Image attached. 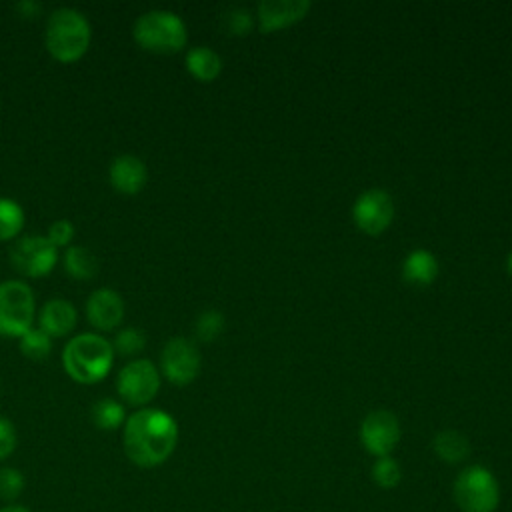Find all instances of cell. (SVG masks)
<instances>
[{
    "label": "cell",
    "mask_w": 512,
    "mask_h": 512,
    "mask_svg": "<svg viewBox=\"0 0 512 512\" xmlns=\"http://www.w3.org/2000/svg\"><path fill=\"white\" fill-rule=\"evenodd\" d=\"M178 444V424L160 408H140L122 426V446L128 460L140 468L164 464Z\"/></svg>",
    "instance_id": "1"
},
{
    "label": "cell",
    "mask_w": 512,
    "mask_h": 512,
    "mask_svg": "<svg viewBox=\"0 0 512 512\" xmlns=\"http://www.w3.org/2000/svg\"><path fill=\"white\" fill-rule=\"evenodd\" d=\"M114 362L112 342L96 332L72 336L62 352L66 374L80 384H96L108 376Z\"/></svg>",
    "instance_id": "2"
},
{
    "label": "cell",
    "mask_w": 512,
    "mask_h": 512,
    "mask_svg": "<svg viewBox=\"0 0 512 512\" xmlns=\"http://www.w3.org/2000/svg\"><path fill=\"white\" fill-rule=\"evenodd\" d=\"M92 28L86 16L74 8H56L46 22L44 46L48 54L62 62L72 64L80 60L90 48Z\"/></svg>",
    "instance_id": "3"
},
{
    "label": "cell",
    "mask_w": 512,
    "mask_h": 512,
    "mask_svg": "<svg viewBox=\"0 0 512 512\" xmlns=\"http://www.w3.org/2000/svg\"><path fill=\"white\" fill-rule=\"evenodd\" d=\"M136 44L148 52L172 54L184 48L188 40L186 24L170 10H148L132 26Z\"/></svg>",
    "instance_id": "4"
},
{
    "label": "cell",
    "mask_w": 512,
    "mask_h": 512,
    "mask_svg": "<svg viewBox=\"0 0 512 512\" xmlns=\"http://www.w3.org/2000/svg\"><path fill=\"white\" fill-rule=\"evenodd\" d=\"M452 498L462 512H496L500 506V484L482 464L462 468L452 484Z\"/></svg>",
    "instance_id": "5"
},
{
    "label": "cell",
    "mask_w": 512,
    "mask_h": 512,
    "mask_svg": "<svg viewBox=\"0 0 512 512\" xmlns=\"http://www.w3.org/2000/svg\"><path fill=\"white\" fill-rule=\"evenodd\" d=\"M36 300L32 288L22 280L0 282V336L20 338L32 328Z\"/></svg>",
    "instance_id": "6"
},
{
    "label": "cell",
    "mask_w": 512,
    "mask_h": 512,
    "mask_svg": "<svg viewBox=\"0 0 512 512\" xmlns=\"http://www.w3.org/2000/svg\"><path fill=\"white\" fill-rule=\"evenodd\" d=\"M118 396L130 406H146L160 390V372L148 358L124 364L116 376Z\"/></svg>",
    "instance_id": "7"
},
{
    "label": "cell",
    "mask_w": 512,
    "mask_h": 512,
    "mask_svg": "<svg viewBox=\"0 0 512 512\" xmlns=\"http://www.w3.org/2000/svg\"><path fill=\"white\" fill-rule=\"evenodd\" d=\"M12 266L28 278H42L50 274L58 262V248L48 236H24L10 250Z\"/></svg>",
    "instance_id": "8"
},
{
    "label": "cell",
    "mask_w": 512,
    "mask_h": 512,
    "mask_svg": "<svg viewBox=\"0 0 512 512\" xmlns=\"http://www.w3.org/2000/svg\"><path fill=\"white\" fill-rule=\"evenodd\" d=\"M400 440L398 418L390 410H372L360 424V442L368 454L390 456Z\"/></svg>",
    "instance_id": "9"
},
{
    "label": "cell",
    "mask_w": 512,
    "mask_h": 512,
    "mask_svg": "<svg viewBox=\"0 0 512 512\" xmlns=\"http://www.w3.org/2000/svg\"><path fill=\"white\" fill-rule=\"evenodd\" d=\"M160 370L176 386L192 382L200 372V352L194 342L186 338L168 340L160 354Z\"/></svg>",
    "instance_id": "10"
},
{
    "label": "cell",
    "mask_w": 512,
    "mask_h": 512,
    "mask_svg": "<svg viewBox=\"0 0 512 512\" xmlns=\"http://www.w3.org/2000/svg\"><path fill=\"white\" fill-rule=\"evenodd\" d=\"M352 214L358 228L368 234H378L390 224L394 216V204L386 190L370 188L356 198Z\"/></svg>",
    "instance_id": "11"
},
{
    "label": "cell",
    "mask_w": 512,
    "mask_h": 512,
    "mask_svg": "<svg viewBox=\"0 0 512 512\" xmlns=\"http://www.w3.org/2000/svg\"><path fill=\"white\" fill-rule=\"evenodd\" d=\"M124 300L112 288H98L86 300V318L100 332L114 330L124 320Z\"/></svg>",
    "instance_id": "12"
},
{
    "label": "cell",
    "mask_w": 512,
    "mask_h": 512,
    "mask_svg": "<svg viewBox=\"0 0 512 512\" xmlns=\"http://www.w3.org/2000/svg\"><path fill=\"white\" fill-rule=\"evenodd\" d=\"M108 178L110 184L126 196H134L138 194L148 178V170L142 158L134 156V154H120L112 160L110 170H108Z\"/></svg>",
    "instance_id": "13"
},
{
    "label": "cell",
    "mask_w": 512,
    "mask_h": 512,
    "mask_svg": "<svg viewBox=\"0 0 512 512\" xmlns=\"http://www.w3.org/2000/svg\"><path fill=\"white\" fill-rule=\"evenodd\" d=\"M78 320L76 306L64 298H52L44 302L38 314V328L46 332L50 338L68 336Z\"/></svg>",
    "instance_id": "14"
},
{
    "label": "cell",
    "mask_w": 512,
    "mask_h": 512,
    "mask_svg": "<svg viewBox=\"0 0 512 512\" xmlns=\"http://www.w3.org/2000/svg\"><path fill=\"white\" fill-rule=\"evenodd\" d=\"M310 8L308 0H264L258 4V20L264 32L284 28L300 20Z\"/></svg>",
    "instance_id": "15"
},
{
    "label": "cell",
    "mask_w": 512,
    "mask_h": 512,
    "mask_svg": "<svg viewBox=\"0 0 512 512\" xmlns=\"http://www.w3.org/2000/svg\"><path fill=\"white\" fill-rule=\"evenodd\" d=\"M434 454L446 464H460L470 456V442L458 430H442L432 440Z\"/></svg>",
    "instance_id": "16"
},
{
    "label": "cell",
    "mask_w": 512,
    "mask_h": 512,
    "mask_svg": "<svg viewBox=\"0 0 512 512\" xmlns=\"http://www.w3.org/2000/svg\"><path fill=\"white\" fill-rule=\"evenodd\" d=\"M186 68L194 78L210 82L220 74L222 58L208 46H194L186 52Z\"/></svg>",
    "instance_id": "17"
},
{
    "label": "cell",
    "mask_w": 512,
    "mask_h": 512,
    "mask_svg": "<svg viewBox=\"0 0 512 512\" xmlns=\"http://www.w3.org/2000/svg\"><path fill=\"white\" fill-rule=\"evenodd\" d=\"M402 272L410 282L428 284L438 274V262H436L432 252H428L424 248H418V250H414L406 256V260L402 264Z\"/></svg>",
    "instance_id": "18"
},
{
    "label": "cell",
    "mask_w": 512,
    "mask_h": 512,
    "mask_svg": "<svg viewBox=\"0 0 512 512\" xmlns=\"http://www.w3.org/2000/svg\"><path fill=\"white\" fill-rule=\"evenodd\" d=\"M64 268L76 280H90L98 272V260L86 246H68L64 252Z\"/></svg>",
    "instance_id": "19"
},
{
    "label": "cell",
    "mask_w": 512,
    "mask_h": 512,
    "mask_svg": "<svg viewBox=\"0 0 512 512\" xmlns=\"http://www.w3.org/2000/svg\"><path fill=\"white\" fill-rule=\"evenodd\" d=\"M92 422L94 426H98L100 430H116L120 426H124L126 422V410L124 404L112 400V398H102L92 406Z\"/></svg>",
    "instance_id": "20"
},
{
    "label": "cell",
    "mask_w": 512,
    "mask_h": 512,
    "mask_svg": "<svg viewBox=\"0 0 512 512\" xmlns=\"http://www.w3.org/2000/svg\"><path fill=\"white\" fill-rule=\"evenodd\" d=\"M24 228V210L12 198H0V242L12 240Z\"/></svg>",
    "instance_id": "21"
},
{
    "label": "cell",
    "mask_w": 512,
    "mask_h": 512,
    "mask_svg": "<svg viewBox=\"0 0 512 512\" xmlns=\"http://www.w3.org/2000/svg\"><path fill=\"white\" fill-rule=\"evenodd\" d=\"M18 346H20V352L30 358V360H42L50 354L52 350V338L42 332L40 328H30L28 332H24L20 338H18Z\"/></svg>",
    "instance_id": "22"
},
{
    "label": "cell",
    "mask_w": 512,
    "mask_h": 512,
    "mask_svg": "<svg viewBox=\"0 0 512 512\" xmlns=\"http://www.w3.org/2000/svg\"><path fill=\"white\" fill-rule=\"evenodd\" d=\"M372 480L378 488L382 490H392L402 482V468L392 456H382L376 458L372 464Z\"/></svg>",
    "instance_id": "23"
},
{
    "label": "cell",
    "mask_w": 512,
    "mask_h": 512,
    "mask_svg": "<svg viewBox=\"0 0 512 512\" xmlns=\"http://www.w3.org/2000/svg\"><path fill=\"white\" fill-rule=\"evenodd\" d=\"M146 346V334L138 328H122L112 342L114 352L120 356H136Z\"/></svg>",
    "instance_id": "24"
},
{
    "label": "cell",
    "mask_w": 512,
    "mask_h": 512,
    "mask_svg": "<svg viewBox=\"0 0 512 512\" xmlns=\"http://www.w3.org/2000/svg\"><path fill=\"white\" fill-rule=\"evenodd\" d=\"M24 476L16 468H0V498L6 502L16 500L24 490Z\"/></svg>",
    "instance_id": "25"
},
{
    "label": "cell",
    "mask_w": 512,
    "mask_h": 512,
    "mask_svg": "<svg viewBox=\"0 0 512 512\" xmlns=\"http://www.w3.org/2000/svg\"><path fill=\"white\" fill-rule=\"evenodd\" d=\"M222 328H224V316L220 314V312H216V310H206V312H202L198 318H196V326H194V330H196V336L200 338V340H214L220 332H222Z\"/></svg>",
    "instance_id": "26"
},
{
    "label": "cell",
    "mask_w": 512,
    "mask_h": 512,
    "mask_svg": "<svg viewBox=\"0 0 512 512\" xmlns=\"http://www.w3.org/2000/svg\"><path fill=\"white\" fill-rule=\"evenodd\" d=\"M74 234H76L74 224H72L70 220H66V218L52 222V224H50V228H48V240H50L56 248H64V246H68V244L72 242Z\"/></svg>",
    "instance_id": "27"
},
{
    "label": "cell",
    "mask_w": 512,
    "mask_h": 512,
    "mask_svg": "<svg viewBox=\"0 0 512 512\" xmlns=\"http://www.w3.org/2000/svg\"><path fill=\"white\" fill-rule=\"evenodd\" d=\"M224 24L230 34H246L252 26V16L244 8H234L224 16Z\"/></svg>",
    "instance_id": "28"
},
{
    "label": "cell",
    "mask_w": 512,
    "mask_h": 512,
    "mask_svg": "<svg viewBox=\"0 0 512 512\" xmlns=\"http://www.w3.org/2000/svg\"><path fill=\"white\" fill-rule=\"evenodd\" d=\"M16 448V428L14 424L0 416V460L8 458Z\"/></svg>",
    "instance_id": "29"
},
{
    "label": "cell",
    "mask_w": 512,
    "mask_h": 512,
    "mask_svg": "<svg viewBox=\"0 0 512 512\" xmlns=\"http://www.w3.org/2000/svg\"><path fill=\"white\" fill-rule=\"evenodd\" d=\"M16 8H18V10H24V8H28L26 16H36V14L40 12V4H34V2H22V4H18Z\"/></svg>",
    "instance_id": "30"
},
{
    "label": "cell",
    "mask_w": 512,
    "mask_h": 512,
    "mask_svg": "<svg viewBox=\"0 0 512 512\" xmlns=\"http://www.w3.org/2000/svg\"><path fill=\"white\" fill-rule=\"evenodd\" d=\"M0 512H30V510L20 506V504H8V506H2Z\"/></svg>",
    "instance_id": "31"
},
{
    "label": "cell",
    "mask_w": 512,
    "mask_h": 512,
    "mask_svg": "<svg viewBox=\"0 0 512 512\" xmlns=\"http://www.w3.org/2000/svg\"><path fill=\"white\" fill-rule=\"evenodd\" d=\"M506 266H508V272H510V276H512V252L508 254V262H506Z\"/></svg>",
    "instance_id": "32"
}]
</instances>
